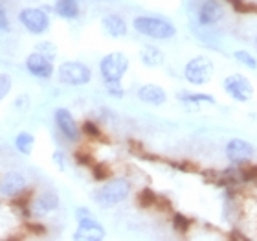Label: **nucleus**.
<instances>
[{
	"instance_id": "aec40b11",
	"label": "nucleus",
	"mask_w": 257,
	"mask_h": 241,
	"mask_svg": "<svg viewBox=\"0 0 257 241\" xmlns=\"http://www.w3.org/2000/svg\"><path fill=\"white\" fill-rule=\"evenodd\" d=\"M33 145H35V136L28 131H21V133L15 136V149L24 156H30L33 151Z\"/></svg>"
},
{
	"instance_id": "393cba45",
	"label": "nucleus",
	"mask_w": 257,
	"mask_h": 241,
	"mask_svg": "<svg viewBox=\"0 0 257 241\" xmlns=\"http://www.w3.org/2000/svg\"><path fill=\"white\" fill-rule=\"evenodd\" d=\"M0 32H4V33H10L11 32L10 17H8V11H6L4 6L0 8Z\"/></svg>"
},
{
	"instance_id": "5701e85b",
	"label": "nucleus",
	"mask_w": 257,
	"mask_h": 241,
	"mask_svg": "<svg viewBox=\"0 0 257 241\" xmlns=\"http://www.w3.org/2000/svg\"><path fill=\"white\" fill-rule=\"evenodd\" d=\"M11 87H13V79H11L10 74L6 72H0V102L8 98V94L11 92Z\"/></svg>"
},
{
	"instance_id": "a211bd4d",
	"label": "nucleus",
	"mask_w": 257,
	"mask_h": 241,
	"mask_svg": "<svg viewBox=\"0 0 257 241\" xmlns=\"http://www.w3.org/2000/svg\"><path fill=\"white\" fill-rule=\"evenodd\" d=\"M54 11L64 21H74L79 17V0H55Z\"/></svg>"
},
{
	"instance_id": "f257e3e1",
	"label": "nucleus",
	"mask_w": 257,
	"mask_h": 241,
	"mask_svg": "<svg viewBox=\"0 0 257 241\" xmlns=\"http://www.w3.org/2000/svg\"><path fill=\"white\" fill-rule=\"evenodd\" d=\"M133 28L138 33L155 41H169L177 35V26L171 21L158 15H140L133 21Z\"/></svg>"
},
{
	"instance_id": "ddd939ff",
	"label": "nucleus",
	"mask_w": 257,
	"mask_h": 241,
	"mask_svg": "<svg viewBox=\"0 0 257 241\" xmlns=\"http://www.w3.org/2000/svg\"><path fill=\"white\" fill-rule=\"evenodd\" d=\"M28 182L26 177L19 172H8L4 177L0 179V195L4 197H19L26 190Z\"/></svg>"
},
{
	"instance_id": "423d86ee",
	"label": "nucleus",
	"mask_w": 257,
	"mask_h": 241,
	"mask_svg": "<svg viewBox=\"0 0 257 241\" xmlns=\"http://www.w3.org/2000/svg\"><path fill=\"white\" fill-rule=\"evenodd\" d=\"M19 22L32 35H43L50 30V15L44 8H22L19 11Z\"/></svg>"
},
{
	"instance_id": "412c9836",
	"label": "nucleus",
	"mask_w": 257,
	"mask_h": 241,
	"mask_svg": "<svg viewBox=\"0 0 257 241\" xmlns=\"http://www.w3.org/2000/svg\"><path fill=\"white\" fill-rule=\"evenodd\" d=\"M35 52L43 54L44 57H46V59H50V61H55V57H57V54H59L57 46H55L54 43H50V41H41V43H37V46H35Z\"/></svg>"
},
{
	"instance_id": "b1692460",
	"label": "nucleus",
	"mask_w": 257,
	"mask_h": 241,
	"mask_svg": "<svg viewBox=\"0 0 257 241\" xmlns=\"http://www.w3.org/2000/svg\"><path fill=\"white\" fill-rule=\"evenodd\" d=\"M105 89H107V92L110 94L112 98H123L125 96V91L123 87H121V81H118V83H105Z\"/></svg>"
},
{
	"instance_id": "cd10ccee",
	"label": "nucleus",
	"mask_w": 257,
	"mask_h": 241,
	"mask_svg": "<svg viewBox=\"0 0 257 241\" xmlns=\"http://www.w3.org/2000/svg\"><path fill=\"white\" fill-rule=\"evenodd\" d=\"M253 48H255V52H257V35L253 37Z\"/></svg>"
},
{
	"instance_id": "4be33fe9",
	"label": "nucleus",
	"mask_w": 257,
	"mask_h": 241,
	"mask_svg": "<svg viewBox=\"0 0 257 241\" xmlns=\"http://www.w3.org/2000/svg\"><path fill=\"white\" fill-rule=\"evenodd\" d=\"M233 57L242 66H246V68H252V70L257 68V57L253 54H250V52H246V50H237V52H233Z\"/></svg>"
},
{
	"instance_id": "9b49d317",
	"label": "nucleus",
	"mask_w": 257,
	"mask_h": 241,
	"mask_svg": "<svg viewBox=\"0 0 257 241\" xmlns=\"http://www.w3.org/2000/svg\"><path fill=\"white\" fill-rule=\"evenodd\" d=\"M224 13H226L224 4H222L220 0H204L202 6L198 8L197 21L200 26L209 28L222 21V19H224Z\"/></svg>"
},
{
	"instance_id": "a878e982",
	"label": "nucleus",
	"mask_w": 257,
	"mask_h": 241,
	"mask_svg": "<svg viewBox=\"0 0 257 241\" xmlns=\"http://www.w3.org/2000/svg\"><path fill=\"white\" fill-rule=\"evenodd\" d=\"M54 162H55V166L63 172V170H64V153H63V151H55V153H54Z\"/></svg>"
},
{
	"instance_id": "f8f14e48",
	"label": "nucleus",
	"mask_w": 257,
	"mask_h": 241,
	"mask_svg": "<svg viewBox=\"0 0 257 241\" xmlns=\"http://www.w3.org/2000/svg\"><path fill=\"white\" fill-rule=\"evenodd\" d=\"M253 155H255V147L244 138H231L226 144V156L233 164H244L252 160Z\"/></svg>"
},
{
	"instance_id": "0eeeda50",
	"label": "nucleus",
	"mask_w": 257,
	"mask_h": 241,
	"mask_svg": "<svg viewBox=\"0 0 257 241\" xmlns=\"http://www.w3.org/2000/svg\"><path fill=\"white\" fill-rule=\"evenodd\" d=\"M222 89L231 100L241 103H248L253 96V85L246 75L242 74H230L222 83Z\"/></svg>"
},
{
	"instance_id": "bb28decb",
	"label": "nucleus",
	"mask_w": 257,
	"mask_h": 241,
	"mask_svg": "<svg viewBox=\"0 0 257 241\" xmlns=\"http://www.w3.org/2000/svg\"><path fill=\"white\" fill-rule=\"evenodd\" d=\"M92 212L88 208H85V206H79V208L75 210V219H85V217H90Z\"/></svg>"
},
{
	"instance_id": "f3484780",
	"label": "nucleus",
	"mask_w": 257,
	"mask_h": 241,
	"mask_svg": "<svg viewBox=\"0 0 257 241\" xmlns=\"http://www.w3.org/2000/svg\"><path fill=\"white\" fill-rule=\"evenodd\" d=\"M140 61L147 66V68H156V66H162L164 61H166V55L156 44H144L142 50H140Z\"/></svg>"
},
{
	"instance_id": "6e6552de",
	"label": "nucleus",
	"mask_w": 257,
	"mask_h": 241,
	"mask_svg": "<svg viewBox=\"0 0 257 241\" xmlns=\"http://www.w3.org/2000/svg\"><path fill=\"white\" fill-rule=\"evenodd\" d=\"M24 66H26L28 74L37 77V79H50L52 75L55 74V66L54 61L46 59L43 54L39 52H32V54L26 55V61H24Z\"/></svg>"
},
{
	"instance_id": "f03ea898",
	"label": "nucleus",
	"mask_w": 257,
	"mask_h": 241,
	"mask_svg": "<svg viewBox=\"0 0 257 241\" xmlns=\"http://www.w3.org/2000/svg\"><path fill=\"white\" fill-rule=\"evenodd\" d=\"M131 182L123 177L110 179L108 182H105L103 186H99L94 192V203L103 210L114 208L116 204L123 203L125 199L131 195Z\"/></svg>"
},
{
	"instance_id": "1a4fd4ad",
	"label": "nucleus",
	"mask_w": 257,
	"mask_h": 241,
	"mask_svg": "<svg viewBox=\"0 0 257 241\" xmlns=\"http://www.w3.org/2000/svg\"><path fill=\"white\" fill-rule=\"evenodd\" d=\"M54 120H55V125L57 129L61 131L64 138L68 140V142H77L81 136V129L75 122V118L72 116L68 109L64 107H57L54 111Z\"/></svg>"
},
{
	"instance_id": "dca6fc26",
	"label": "nucleus",
	"mask_w": 257,
	"mask_h": 241,
	"mask_svg": "<svg viewBox=\"0 0 257 241\" xmlns=\"http://www.w3.org/2000/svg\"><path fill=\"white\" fill-rule=\"evenodd\" d=\"M59 204H61L59 195L55 192H52V190H46V192H43L35 199L33 208H35V212H37L39 215H46V214L55 212V210L59 208Z\"/></svg>"
},
{
	"instance_id": "7ed1b4c3",
	"label": "nucleus",
	"mask_w": 257,
	"mask_h": 241,
	"mask_svg": "<svg viewBox=\"0 0 257 241\" xmlns=\"http://www.w3.org/2000/svg\"><path fill=\"white\" fill-rule=\"evenodd\" d=\"M57 83L64 87H83L88 85L92 79V70L88 64L81 61H63L55 68Z\"/></svg>"
},
{
	"instance_id": "9d476101",
	"label": "nucleus",
	"mask_w": 257,
	"mask_h": 241,
	"mask_svg": "<svg viewBox=\"0 0 257 241\" xmlns=\"http://www.w3.org/2000/svg\"><path fill=\"white\" fill-rule=\"evenodd\" d=\"M105 236H107L105 226L99 221L94 219L92 215L77 221V228L74 232L75 241H101L105 239Z\"/></svg>"
},
{
	"instance_id": "39448f33",
	"label": "nucleus",
	"mask_w": 257,
	"mask_h": 241,
	"mask_svg": "<svg viewBox=\"0 0 257 241\" xmlns=\"http://www.w3.org/2000/svg\"><path fill=\"white\" fill-rule=\"evenodd\" d=\"M211 77H213V61L208 55L191 57L184 66V79L191 85H206Z\"/></svg>"
},
{
	"instance_id": "20e7f679",
	"label": "nucleus",
	"mask_w": 257,
	"mask_h": 241,
	"mask_svg": "<svg viewBox=\"0 0 257 241\" xmlns=\"http://www.w3.org/2000/svg\"><path fill=\"white\" fill-rule=\"evenodd\" d=\"M128 64L131 61L123 52H110V54L103 55L99 61V74L105 83H118L127 74Z\"/></svg>"
},
{
	"instance_id": "6ab92c4d",
	"label": "nucleus",
	"mask_w": 257,
	"mask_h": 241,
	"mask_svg": "<svg viewBox=\"0 0 257 241\" xmlns=\"http://www.w3.org/2000/svg\"><path fill=\"white\" fill-rule=\"evenodd\" d=\"M178 102L186 103V105H198V103H209V105H215V98L211 94H204V92H188V91H180L177 92Z\"/></svg>"
},
{
	"instance_id": "4468645a",
	"label": "nucleus",
	"mask_w": 257,
	"mask_h": 241,
	"mask_svg": "<svg viewBox=\"0 0 257 241\" xmlns=\"http://www.w3.org/2000/svg\"><path fill=\"white\" fill-rule=\"evenodd\" d=\"M136 96L142 103L145 105H153V107H160L167 102V92L162 89L160 85H155V83H145L138 89Z\"/></svg>"
},
{
	"instance_id": "2eb2a0df",
	"label": "nucleus",
	"mask_w": 257,
	"mask_h": 241,
	"mask_svg": "<svg viewBox=\"0 0 257 241\" xmlns=\"http://www.w3.org/2000/svg\"><path fill=\"white\" fill-rule=\"evenodd\" d=\"M101 28L103 32L107 33L108 37L112 39H119V37H125L128 32V26L125 19L118 13H108L101 19Z\"/></svg>"
}]
</instances>
